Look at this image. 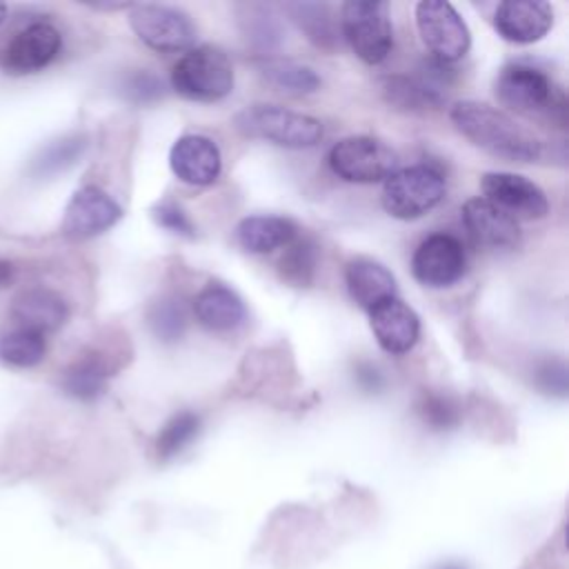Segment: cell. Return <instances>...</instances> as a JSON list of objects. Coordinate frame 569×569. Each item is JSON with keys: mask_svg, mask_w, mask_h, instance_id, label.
<instances>
[{"mask_svg": "<svg viewBox=\"0 0 569 569\" xmlns=\"http://www.w3.org/2000/svg\"><path fill=\"white\" fill-rule=\"evenodd\" d=\"M498 100L525 116L551 113V109L565 111V100L551 78L525 62L507 64L496 78Z\"/></svg>", "mask_w": 569, "mask_h": 569, "instance_id": "cell-7", "label": "cell"}, {"mask_svg": "<svg viewBox=\"0 0 569 569\" xmlns=\"http://www.w3.org/2000/svg\"><path fill=\"white\" fill-rule=\"evenodd\" d=\"M122 218L120 204L100 187L87 184L73 193L64 209L62 233L73 240L93 238Z\"/></svg>", "mask_w": 569, "mask_h": 569, "instance_id": "cell-12", "label": "cell"}, {"mask_svg": "<svg viewBox=\"0 0 569 569\" xmlns=\"http://www.w3.org/2000/svg\"><path fill=\"white\" fill-rule=\"evenodd\" d=\"M369 327L380 349L391 356H402L411 351L420 338L418 313L398 296L376 305L369 311Z\"/></svg>", "mask_w": 569, "mask_h": 569, "instance_id": "cell-14", "label": "cell"}, {"mask_svg": "<svg viewBox=\"0 0 569 569\" xmlns=\"http://www.w3.org/2000/svg\"><path fill=\"white\" fill-rule=\"evenodd\" d=\"M111 360L109 356H104L102 351H87L82 356H78L64 371L60 378V385L64 389L67 396L76 398V400H84L91 402L96 398H100L107 389V382L111 378Z\"/></svg>", "mask_w": 569, "mask_h": 569, "instance_id": "cell-21", "label": "cell"}, {"mask_svg": "<svg viewBox=\"0 0 569 569\" xmlns=\"http://www.w3.org/2000/svg\"><path fill=\"white\" fill-rule=\"evenodd\" d=\"M296 236L298 227L284 216H247L236 227V240L249 253H271Z\"/></svg>", "mask_w": 569, "mask_h": 569, "instance_id": "cell-22", "label": "cell"}, {"mask_svg": "<svg viewBox=\"0 0 569 569\" xmlns=\"http://www.w3.org/2000/svg\"><path fill=\"white\" fill-rule=\"evenodd\" d=\"M67 313V302L51 289L22 291L11 307V316L18 322V327L36 331L40 336L62 327Z\"/></svg>", "mask_w": 569, "mask_h": 569, "instance_id": "cell-20", "label": "cell"}, {"mask_svg": "<svg viewBox=\"0 0 569 569\" xmlns=\"http://www.w3.org/2000/svg\"><path fill=\"white\" fill-rule=\"evenodd\" d=\"M84 149V140L73 136V138H64V140H58L53 144H49L40 156L38 160L33 162V171L44 176V173H56L60 169H67L69 164L76 162V158L82 153Z\"/></svg>", "mask_w": 569, "mask_h": 569, "instance_id": "cell-30", "label": "cell"}, {"mask_svg": "<svg viewBox=\"0 0 569 569\" xmlns=\"http://www.w3.org/2000/svg\"><path fill=\"white\" fill-rule=\"evenodd\" d=\"M327 162L345 182L371 184L387 180L398 169V153L378 138L349 136L329 149Z\"/></svg>", "mask_w": 569, "mask_h": 569, "instance_id": "cell-6", "label": "cell"}, {"mask_svg": "<svg viewBox=\"0 0 569 569\" xmlns=\"http://www.w3.org/2000/svg\"><path fill=\"white\" fill-rule=\"evenodd\" d=\"M345 282L351 300L371 311L376 305L396 296V278L393 273L373 258H353L345 267Z\"/></svg>", "mask_w": 569, "mask_h": 569, "instance_id": "cell-19", "label": "cell"}, {"mask_svg": "<svg viewBox=\"0 0 569 569\" xmlns=\"http://www.w3.org/2000/svg\"><path fill=\"white\" fill-rule=\"evenodd\" d=\"M47 353L44 336L16 327L0 336V360L11 367H36Z\"/></svg>", "mask_w": 569, "mask_h": 569, "instance_id": "cell-25", "label": "cell"}, {"mask_svg": "<svg viewBox=\"0 0 569 569\" xmlns=\"http://www.w3.org/2000/svg\"><path fill=\"white\" fill-rule=\"evenodd\" d=\"M2 18H4V4H0V22H2Z\"/></svg>", "mask_w": 569, "mask_h": 569, "instance_id": "cell-36", "label": "cell"}, {"mask_svg": "<svg viewBox=\"0 0 569 569\" xmlns=\"http://www.w3.org/2000/svg\"><path fill=\"white\" fill-rule=\"evenodd\" d=\"M151 218L158 227L167 229L169 233L182 236V238H196V224L187 216V211L173 202V200H160L151 209Z\"/></svg>", "mask_w": 569, "mask_h": 569, "instance_id": "cell-31", "label": "cell"}, {"mask_svg": "<svg viewBox=\"0 0 569 569\" xmlns=\"http://www.w3.org/2000/svg\"><path fill=\"white\" fill-rule=\"evenodd\" d=\"M536 380L542 391L565 396L567 393V367L562 360H547L536 369Z\"/></svg>", "mask_w": 569, "mask_h": 569, "instance_id": "cell-34", "label": "cell"}, {"mask_svg": "<svg viewBox=\"0 0 569 569\" xmlns=\"http://www.w3.org/2000/svg\"><path fill=\"white\" fill-rule=\"evenodd\" d=\"M256 67L258 73L267 80V84L287 96H309L316 93L322 84L320 76L311 67L300 64L296 60L264 56L256 60Z\"/></svg>", "mask_w": 569, "mask_h": 569, "instance_id": "cell-23", "label": "cell"}, {"mask_svg": "<svg viewBox=\"0 0 569 569\" xmlns=\"http://www.w3.org/2000/svg\"><path fill=\"white\" fill-rule=\"evenodd\" d=\"M247 38L256 40L260 47H273L280 40V29L273 16L264 13L260 7H249L247 16Z\"/></svg>", "mask_w": 569, "mask_h": 569, "instance_id": "cell-33", "label": "cell"}, {"mask_svg": "<svg viewBox=\"0 0 569 569\" xmlns=\"http://www.w3.org/2000/svg\"><path fill=\"white\" fill-rule=\"evenodd\" d=\"M284 11L311 44L325 51H333L338 47V18L329 4L287 2Z\"/></svg>", "mask_w": 569, "mask_h": 569, "instance_id": "cell-24", "label": "cell"}, {"mask_svg": "<svg viewBox=\"0 0 569 569\" xmlns=\"http://www.w3.org/2000/svg\"><path fill=\"white\" fill-rule=\"evenodd\" d=\"M233 67L224 51L202 44L189 49L171 69V87L193 102H218L233 91Z\"/></svg>", "mask_w": 569, "mask_h": 569, "instance_id": "cell-3", "label": "cell"}, {"mask_svg": "<svg viewBox=\"0 0 569 569\" xmlns=\"http://www.w3.org/2000/svg\"><path fill=\"white\" fill-rule=\"evenodd\" d=\"M447 193V182L431 164L396 169L382 187V209L398 220H418L436 209Z\"/></svg>", "mask_w": 569, "mask_h": 569, "instance_id": "cell-4", "label": "cell"}, {"mask_svg": "<svg viewBox=\"0 0 569 569\" xmlns=\"http://www.w3.org/2000/svg\"><path fill=\"white\" fill-rule=\"evenodd\" d=\"M193 316L209 331H233L247 320L242 298L224 282H207L193 298Z\"/></svg>", "mask_w": 569, "mask_h": 569, "instance_id": "cell-18", "label": "cell"}, {"mask_svg": "<svg viewBox=\"0 0 569 569\" xmlns=\"http://www.w3.org/2000/svg\"><path fill=\"white\" fill-rule=\"evenodd\" d=\"M449 118L469 142L493 158L533 162L542 156V142L496 107L476 100H460L451 107Z\"/></svg>", "mask_w": 569, "mask_h": 569, "instance_id": "cell-1", "label": "cell"}, {"mask_svg": "<svg viewBox=\"0 0 569 569\" xmlns=\"http://www.w3.org/2000/svg\"><path fill=\"white\" fill-rule=\"evenodd\" d=\"M129 24L147 47L162 53L189 51L196 44V27L191 18L167 4L131 7Z\"/></svg>", "mask_w": 569, "mask_h": 569, "instance_id": "cell-9", "label": "cell"}, {"mask_svg": "<svg viewBox=\"0 0 569 569\" xmlns=\"http://www.w3.org/2000/svg\"><path fill=\"white\" fill-rule=\"evenodd\" d=\"M200 431V416L193 411L173 413L156 438V453L160 460H169L180 453Z\"/></svg>", "mask_w": 569, "mask_h": 569, "instance_id": "cell-26", "label": "cell"}, {"mask_svg": "<svg viewBox=\"0 0 569 569\" xmlns=\"http://www.w3.org/2000/svg\"><path fill=\"white\" fill-rule=\"evenodd\" d=\"M233 122L242 136L284 149H309L322 138L318 118L278 104H249L236 113Z\"/></svg>", "mask_w": 569, "mask_h": 569, "instance_id": "cell-2", "label": "cell"}, {"mask_svg": "<svg viewBox=\"0 0 569 569\" xmlns=\"http://www.w3.org/2000/svg\"><path fill=\"white\" fill-rule=\"evenodd\" d=\"M169 167L180 182L191 187H207L218 180L222 156L211 138L187 133L173 142L169 151Z\"/></svg>", "mask_w": 569, "mask_h": 569, "instance_id": "cell-13", "label": "cell"}, {"mask_svg": "<svg viewBox=\"0 0 569 569\" xmlns=\"http://www.w3.org/2000/svg\"><path fill=\"white\" fill-rule=\"evenodd\" d=\"M338 27L351 51L367 64H380L393 47L389 2L349 0L340 4Z\"/></svg>", "mask_w": 569, "mask_h": 569, "instance_id": "cell-5", "label": "cell"}, {"mask_svg": "<svg viewBox=\"0 0 569 569\" xmlns=\"http://www.w3.org/2000/svg\"><path fill=\"white\" fill-rule=\"evenodd\" d=\"M416 411L422 418V422L436 431L451 429L460 420L458 402L451 396L438 391H425L416 402Z\"/></svg>", "mask_w": 569, "mask_h": 569, "instance_id": "cell-28", "label": "cell"}, {"mask_svg": "<svg viewBox=\"0 0 569 569\" xmlns=\"http://www.w3.org/2000/svg\"><path fill=\"white\" fill-rule=\"evenodd\" d=\"M358 380L360 382H365L367 380V389L369 391H376V389H380V385H382V380H380V373L373 369V367H365V369H358Z\"/></svg>", "mask_w": 569, "mask_h": 569, "instance_id": "cell-35", "label": "cell"}, {"mask_svg": "<svg viewBox=\"0 0 569 569\" xmlns=\"http://www.w3.org/2000/svg\"><path fill=\"white\" fill-rule=\"evenodd\" d=\"M60 31L49 22H33L18 31L2 51V67L11 73H33L44 69L60 51Z\"/></svg>", "mask_w": 569, "mask_h": 569, "instance_id": "cell-15", "label": "cell"}, {"mask_svg": "<svg viewBox=\"0 0 569 569\" xmlns=\"http://www.w3.org/2000/svg\"><path fill=\"white\" fill-rule=\"evenodd\" d=\"M416 27L436 60L449 64L471 47V33L456 7L447 0H422L416 4Z\"/></svg>", "mask_w": 569, "mask_h": 569, "instance_id": "cell-8", "label": "cell"}, {"mask_svg": "<svg viewBox=\"0 0 569 569\" xmlns=\"http://www.w3.org/2000/svg\"><path fill=\"white\" fill-rule=\"evenodd\" d=\"M462 224L469 238L489 249H516L520 244V227L509 213L485 198H471L462 204Z\"/></svg>", "mask_w": 569, "mask_h": 569, "instance_id": "cell-17", "label": "cell"}, {"mask_svg": "<svg viewBox=\"0 0 569 569\" xmlns=\"http://www.w3.org/2000/svg\"><path fill=\"white\" fill-rule=\"evenodd\" d=\"M553 24V9L542 0H505L493 11V29L513 44L538 42Z\"/></svg>", "mask_w": 569, "mask_h": 569, "instance_id": "cell-16", "label": "cell"}, {"mask_svg": "<svg viewBox=\"0 0 569 569\" xmlns=\"http://www.w3.org/2000/svg\"><path fill=\"white\" fill-rule=\"evenodd\" d=\"M485 200L509 213L513 220H538L549 211V200L545 191L525 176L491 171L480 180Z\"/></svg>", "mask_w": 569, "mask_h": 569, "instance_id": "cell-11", "label": "cell"}, {"mask_svg": "<svg viewBox=\"0 0 569 569\" xmlns=\"http://www.w3.org/2000/svg\"><path fill=\"white\" fill-rule=\"evenodd\" d=\"M467 271V253L462 242L451 233L427 236L411 256L413 278L431 289L451 287Z\"/></svg>", "mask_w": 569, "mask_h": 569, "instance_id": "cell-10", "label": "cell"}, {"mask_svg": "<svg viewBox=\"0 0 569 569\" xmlns=\"http://www.w3.org/2000/svg\"><path fill=\"white\" fill-rule=\"evenodd\" d=\"M122 96L136 104H149L162 98V82L149 71H133L122 80Z\"/></svg>", "mask_w": 569, "mask_h": 569, "instance_id": "cell-32", "label": "cell"}, {"mask_svg": "<svg viewBox=\"0 0 569 569\" xmlns=\"http://www.w3.org/2000/svg\"><path fill=\"white\" fill-rule=\"evenodd\" d=\"M147 322L158 340L176 342L187 329V313L178 298L164 296L149 307Z\"/></svg>", "mask_w": 569, "mask_h": 569, "instance_id": "cell-27", "label": "cell"}, {"mask_svg": "<svg viewBox=\"0 0 569 569\" xmlns=\"http://www.w3.org/2000/svg\"><path fill=\"white\" fill-rule=\"evenodd\" d=\"M313 269H316V251H313V244H311L309 240H302V238L296 236V238L287 244V253H284L282 260H280L282 278L300 287V284L311 282Z\"/></svg>", "mask_w": 569, "mask_h": 569, "instance_id": "cell-29", "label": "cell"}]
</instances>
